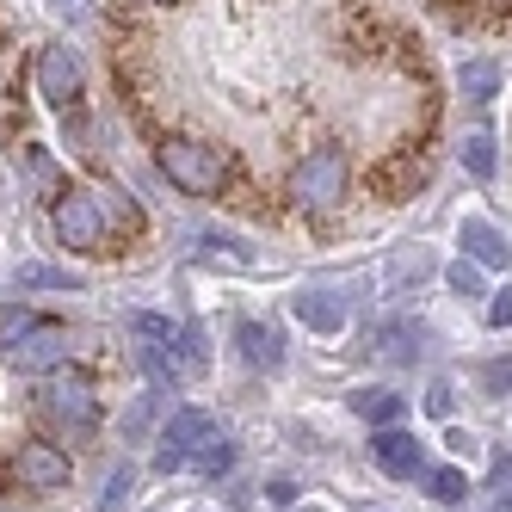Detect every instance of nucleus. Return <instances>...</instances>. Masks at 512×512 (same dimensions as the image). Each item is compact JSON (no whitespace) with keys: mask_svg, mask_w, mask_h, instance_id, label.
Masks as SVG:
<instances>
[{"mask_svg":"<svg viewBox=\"0 0 512 512\" xmlns=\"http://www.w3.org/2000/svg\"><path fill=\"white\" fill-rule=\"evenodd\" d=\"M371 457H377L383 475H420V469H426V445H420L414 432H401V426H377Z\"/></svg>","mask_w":512,"mask_h":512,"instance_id":"nucleus-9","label":"nucleus"},{"mask_svg":"<svg viewBox=\"0 0 512 512\" xmlns=\"http://www.w3.org/2000/svg\"><path fill=\"white\" fill-rule=\"evenodd\" d=\"M155 161H161V173L173 179V186H179V192H192V198H210V192H223V186H229V155L216 149V142L167 136Z\"/></svg>","mask_w":512,"mask_h":512,"instance_id":"nucleus-1","label":"nucleus"},{"mask_svg":"<svg viewBox=\"0 0 512 512\" xmlns=\"http://www.w3.org/2000/svg\"><path fill=\"white\" fill-rule=\"evenodd\" d=\"M13 482L19 488H31V494H56V488H68V451H56V445H19V457H13Z\"/></svg>","mask_w":512,"mask_h":512,"instance_id":"nucleus-8","label":"nucleus"},{"mask_svg":"<svg viewBox=\"0 0 512 512\" xmlns=\"http://www.w3.org/2000/svg\"><path fill=\"white\" fill-rule=\"evenodd\" d=\"M186 253H192V260H204V266H223V272H247L253 266L247 241L229 235V229H198V235H186Z\"/></svg>","mask_w":512,"mask_h":512,"instance_id":"nucleus-10","label":"nucleus"},{"mask_svg":"<svg viewBox=\"0 0 512 512\" xmlns=\"http://www.w3.org/2000/svg\"><path fill=\"white\" fill-rule=\"evenodd\" d=\"M488 482H494V494L512 506V457H506V451H494V463H488Z\"/></svg>","mask_w":512,"mask_h":512,"instance_id":"nucleus-27","label":"nucleus"},{"mask_svg":"<svg viewBox=\"0 0 512 512\" xmlns=\"http://www.w3.org/2000/svg\"><path fill=\"white\" fill-rule=\"evenodd\" d=\"M81 278L62 266H19V290H75Z\"/></svg>","mask_w":512,"mask_h":512,"instance_id":"nucleus-21","label":"nucleus"},{"mask_svg":"<svg viewBox=\"0 0 512 512\" xmlns=\"http://www.w3.org/2000/svg\"><path fill=\"white\" fill-rule=\"evenodd\" d=\"M25 327H38V321H31V309H13V303L0 309V340H19Z\"/></svg>","mask_w":512,"mask_h":512,"instance_id":"nucleus-28","label":"nucleus"},{"mask_svg":"<svg viewBox=\"0 0 512 512\" xmlns=\"http://www.w3.org/2000/svg\"><path fill=\"white\" fill-rule=\"evenodd\" d=\"M99 204H105V223H118L124 235H136V229H142V210L130 204V192H99Z\"/></svg>","mask_w":512,"mask_h":512,"instance_id":"nucleus-22","label":"nucleus"},{"mask_svg":"<svg viewBox=\"0 0 512 512\" xmlns=\"http://www.w3.org/2000/svg\"><path fill=\"white\" fill-rule=\"evenodd\" d=\"M130 488H136V469H112V475H105V494H99V512H118L124 500H130Z\"/></svg>","mask_w":512,"mask_h":512,"instance_id":"nucleus-23","label":"nucleus"},{"mask_svg":"<svg viewBox=\"0 0 512 512\" xmlns=\"http://www.w3.org/2000/svg\"><path fill=\"white\" fill-rule=\"evenodd\" d=\"M50 13H62V19H87V0H50Z\"/></svg>","mask_w":512,"mask_h":512,"instance_id":"nucleus-34","label":"nucleus"},{"mask_svg":"<svg viewBox=\"0 0 512 512\" xmlns=\"http://www.w3.org/2000/svg\"><path fill=\"white\" fill-rule=\"evenodd\" d=\"M426 494H432L438 506H463V494H469L463 469H426Z\"/></svg>","mask_w":512,"mask_h":512,"instance_id":"nucleus-20","label":"nucleus"},{"mask_svg":"<svg viewBox=\"0 0 512 512\" xmlns=\"http://www.w3.org/2000/svg\"><path fill=\"white\" fill-rule=\"evenodd\" d=\"M216 438V420L204 414V408H179L173 420H167V432H161V451H155V475H179L192 463V451L198 445H210Z\"/></svg>","mask_w":512,"mask_h":512,"instance_id":"nucleus-5","label":"nucleus"},{"mask_svg":"<svg viewBox=\"0 0 512 512\" xmlns=\"http://www.w3.org/2000/svg\"><path fill=\"white\" fill-rule=\"evenodd\" d=\"M451 408H457V389H451V383H432V389H426V414H432V420H451Z\"/></svg>","mask_w":512,"mask_h":512,"instance_id":"nucleus-26","label":"nucleus"},{"mask_svg":"<svg viewBox=\"0 0 512 512\" xmlns=\"http://www.w3.org/2000/svg\"><path fill=\"white\" fill-rule=\"evenodd\" d=\"M457 241H463V260H475V266H512V241L494 223H482V216H463Z\"/></svg>","mask_w":512,"mask_h":512,"instance_id":"nucleus-11","label":"nucleus"},{"mask_svg":"<svg viewBox=\"0 0 512 512\" xmlns=\"http://www.w3.org/2000/svg\"><path fill=\"white\" fill-rule=\"evenodd\" d=\"M432 272H438L432 247H401L395 260H389V272H383V290H389V297H408V290H420Z\"/></svg>","mask_w":512,"mask_h":512,"instance_id":"nucleus-13","label":"nucleus"},{"mask_svg":"<svg viewBox=\"0 0 512 512\" xmlns=\"http://www.w3.org/2000/svg\"><path fill=\"white\" fill-rule=\"evenodd\" d=\"M241 358L253 364V371H284V334L266 321H241V334H235Z\"/></svg>","mask_w":512,"mask_h":512,"instance_id":"nucleus-12","label":"nucleus"},{"mask_svg":"<svg viewBox=\"0 0 512 512\" xmlns=\"http://www.w3.org/2000/svg\"><path fill=\"white\" fill-rule=\"evenodd\" d=\"M192 469H198V475H229V469H235V445H229L223 432H216L210 445H198V451H192Z\"/></svg>","mask_w":512,"mask_h":512,"instance_id":"nucleus-19","label":"nucleus"},{"mask_svg":"<svg viewBox=\"0 0 512 512\" xmlns=\"http://www.w3.org/2000/svg\"><path fill=\"white\" fill-rule=\"evenodd\" d=\"M445 278H451V290H457V297H482V266H475V260H457Z\"/></svg>","mask_w":512,"mask_h":512,"instance_id":"nucleus-25","label":"nucleus"},{"mask_svg":"<svg viewBox=\"0 0 512 512\" xmlns=\"http://www.w3.org/2000/svg\"><path fill=\"white\" fill-rule=\"evenodd\" d=\"M266 500H272V506H290V500H297V482H290V475H272V482H266Z\"/></svg>","mask_w":512,"mask_h":512,"instance_id":"nucleus-31","label":"nucleus"},{"mask_svg":"<svg viewBox=\"0 0 512 512\" xmlns=\"http://www.w3.org/2000/svg\"><path fill=\"white\" fill-rule=\"evenodd\" d=\"M50 229L68 253H99L105 247V204L99 192H62L50 210Z\"/></svg>","mask_w":512,"mask_h":512,"instance_id":"nucleus-4","label":"nucleus"},{"mask_svg":"<svg viewBox=\"0 0 512 512\" xmlns=\"http://www.w3.org/2000/svg\"><path fill=\"white\" fill-rule=\"evenodd\" d=\"M358 512H383V506H358Z\"/></svg>","mask_w":512,"mask_h":512,"instance_id":"nucleus-35","label":"nucleus"},{"mask_svg":"<svg viewBox=\"0 0 512 512\" xmlns=\"http://www.w3.org/2000/svg\"><path fill=\"white\" fill-rule=\"evenodd\" d=\"M352 414L371 420V426H395L401 420V395H389V389H358L352 395Z\"/></svg>","mask_w":512,"mask_h":512,"instance_id":"nucleus-16","label":"nucleus"},{"mask_svg":"<svg viewBox=\"0 0 512 512\" xmlns=\"http://www.w3.org/2000/svg\"><path fill=\"white\" fill-rule=\"evenodd\" d=\"M38 408H44V420H50L56 432H68V438H87V432L99 426V395H93V383H87L81 371H56V377L44 383V395H38Z\"/></svg>","mask_w":512,"mask_h":512,"instance_id":"nucleus-3","label":"nucleus"},{"mask_svg":"<svg viewBox=\"0 0 512 512\" xmlns=\"http://www.w3.org/2000/svg\"><path fill=\"white\" fill-rule=\"evenodd\" d=\"M488 389H494V395H512V358L488 364Z\"/></svg>","mask_w":512,"mask_h":512,"instance_id":"nucleus-32","label":"nucleus"},{"mask_svg":"<svg viewBox=\"0 0 512 512\" xmlns=\"http://www.w3.org/2000/svg\"><path fill=\"white\" fill-rule=\"evenodd\" d=\"M488 327H512V284L494 290V303H488Z\"/></svg>","mask_w":512,"mask_h":512,"instance_id":"nucleus-29","label":"nucleus"},{"mask_svg":"<svg viewBox=\"0 0 512 512\" xmlns=\"http://www.w3.org/2000/svg\"><path fill=\"white\" fill-rule=\"evenodd\" d=\"M420 327H408V321H395V327H383V358H414L420 346Z\"/></svg>","mask_w":512,"mask_h":512,"instance_id":"nucleus-24","label":"nucleus"},{"mask_svg":"<svg viewBox=\"0 0 512 512\" xmlns=\"http://www.w3.org/2000/svg\"><path fill=\"white\" fill-rule=\"evenodd\" d=\"M445 445H451L457 457H475V451H482V438H475V432H463V426H451V438H445Z\"/></svg>","mask_w":512,"mask_h":512,"instance_id":"nucleus-33","label":"nucleus"},{"mask_svg":"<svg viewBox=\"0 0 512 512\" xmlns=\"http://www.w3.org/2000/svg\"><path fill=\"white\" fill-rule=\"evenodd\" d=\"M81 81H87V68H81V50H68V44H50L38 56V93L56 105V112H68V99H81Z\"/></svg>","mask_w":512,"mask_h":512,"instance_id":"nucleus-6","label":"nucleus"},{"mask_svg":"<svg viewBox=\"0 0 512 512\" xmlns=\"http://www.w3.org/2000/svg\"><path fill=\"white\" fill-rule=\"evenodd\" d=\"M457 87H463V99H469V105H488V99L500 93V62H488V56L463 62V68H457Z\"/></svg>","mask_w":512,"mask_h":512,"instance_id":"nucleus-15","label":"nucleus"},{"mask_svg":"<svg viewBox=\"0 0 512 512\" xmlns=\"http://www.w3.org/2000/svg\"><path fill=\"white\" fill-rule=\"evenodd\" d=\"M297 321L315 327V334H340V327H346V303L334 297V290H303V297H297Z\"/></svg>","mask_w":512,"mask_h":512,"instance_id":"nucleus-14","label":"nucleus"},{"mask_svg":"<svg viewBox=\"0 0 512 512\" xmlns=\"http://www.w3.org/2000/svg\"><path fill=\"white\" fill-rule=\"evenodd\" d=\"M506 512H512V506H506Z\"/></svg>","mask_w":512,"mask_h":512,"instance_id":"nucleus-36","label":"nucleus"},{"mask_svg":"<svg viewBox=\"0 0 512 512\" xmlns=\"http://www.w3.org/2000/svg\"><path fill=\"white\" fill-rule=\"evenodd\" d=\"M7 352H13V371H25V377L56 371V364L68 358V327H56V321H38V327H25V334H19Z\"/></svg>","mask_w":512,"mask_h":512,"instance_id":"nucleus-7","label":"nucleus"},{"mask_svg":"<svg viewBox=\"0 0 512 512\" xmlns=\"http://www.w3.org/2000/svg\"><path fill=\"white\" fill-rule=\"evenodd\" d=\"M25 167H31V179H38V186H56V161H50L44 149H25Z\"/></svg>","mask_w":512,"mask_h":512,"instance_id":"nucleus-30","label":"nucleus"},{"mask_svg":"<svg viewBox=\"0 0 512 512\" xmlns=\"http://www.w3.org/2000/svg\"><path fill=\"white\" fill-rule=\"evenodd\" d=\"M155 414H161V389H149V395H136L130 408H124V420H118V432L130 438V445H142V438H149V426H155Z\"/></svg>","mask_w":512,"mask_h":512,"instance_id":"nucleus-17","label":"nucleus"},{"mask_svg":"<svg viewBox=\"0 0 512 512\" xmlns=\"http://www.w3.org/2000/svg\"><path fill=\"white\" fill-rule=\"evenodd\" d=\"M346 186H352V167H346V155L340 149H309L297 167H290V179H284V198L297 204V210H334L340 198H346Z\"/></svg>","mask_w":512,"mask_h":512,"instance_id":"nucleus-2","label":"nucleus"},{"mask_svg":"<svg viewBox=\"0 0 512 512\" xmlns=\"http://www.w3.org/2000/svg\"><path fill=\"white\" fill-rule=\"evenodd\" d=\"M494 167H500V161H494V136H488V130H469V136H463V173H469V179H494Z\"/></svg>","mask_w":512,"mask_h":512,"instance_id":"nucleus-18","label":"nucleus"}]
</instances>
